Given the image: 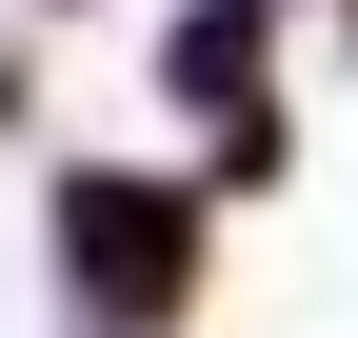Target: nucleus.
Instances as JSON below:
<instances>
[{
	"mask_svg": "<svg viewBox=\"0 0 358 338\" xmlns=\"http://www.w3.org/2000/svg\"><path fill=\"white\" fill-rule=\"evenodd\" d=\"M60 279H80V318H100V338H159L179 299H199V199L80 159V179H60Z\"/></svg>",
	"mask_w": 358,
	"mask_h": 338,
	"instance_id": "obj_1",
	"label": "nucleus"
},
{
	"mask_svg": "<svg viewBox=\"0 0 358 338\" xmlns=\"http://www.w3.org/2000/svg\"><path fill=\"white\" fill-rule=\"evenodd\" d=\"M159 60H179V100H219L239 140H279V119H259V0H199V20H179Z\"/></svg>",
	"mask_w": 358,
	"mask_h": 338,
	"instance_id": "obj_2",
	"label": "nucleus"
}]
</instances>
